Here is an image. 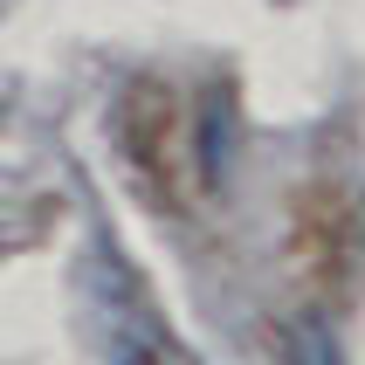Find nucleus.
<instances>
[{"label": "nucleus", "mask_w": 365, "mask_h": 365, "mask_svg": "<svg viewBox=\"0 0 365 365\" xmlns=\"http://www.w3.org/2000/svg\"><path fill=\"white\" fill-rule=\"evenodd\" d=\"M56 227H62V186L41 173H21V165H0V262L28 255Z\"/></svg>", "instance_id": "nucleus-4"}, {"label": "nucleus", "mask_w": 365, "mask_h": 365, "mask_svg": "<svg viewBox=\"0 0 365 365\" xmlns=\"http://www.w3.org/2000/svg\"><path fill=\"white\" fill-rule=\"evenodd\" d=\"M83 289H90V317H97V338H103V359L110 365H200L186 351V338L165 324L152 283L124 262L118 242H97Z\"/></svg>", "instance_id": "nucleus-2"}, {"label": "nucleus", "mask_w": 365, "mask_h": 365, "mask_svg": "<svg viewBox=\"0 0 365 365\" xmlns=\"http://www.w3.org/2000/svg\"><path fill=\"white\" fill-rule=\"evenodd\" d=\"M304 255L324 276V289H338V269L351 262V276L365 283V186L317 180L304 193Z\"/></svg>", "instance_id": "nucleus-3"}, {"label": "nucleus", "mask_w": 365, "mask_h": 365, "mask_svg": "<svg viewBox=\"0 0 365 365\" xmlns=\"http://www.w3.org/2000/svg\"><path fill=\"white\" fill-rule=\"evenodd\" d=\"M118 145L124 165L138 173V186L173 214H193V207L214 193V103L193 97L186 83L173 76H131L118 97Z\"/></svg>", "instance_id": "nucleus-1"}]
</instances>
